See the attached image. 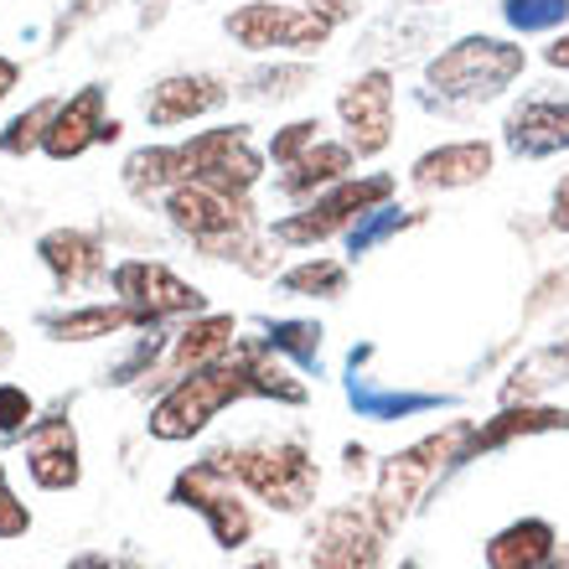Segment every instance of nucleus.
Instances as JSON below:
<instances>
[{
	"label": "nucleus",
	"instance_id": "f257e3e1",
	"mask_svg": "<svg viewBox=\"0 0 569 569\" xmlns=\"http://www.w3.org/2000/svg\"><path fill=\"white\" fill-rule=\"evenodd\" d=\"M528 73V52L508 37H461L425 62V89L440 104H492Z\"/></svg>",
	"mask_w": 569,
	"mask_h": 569
},
{
	"label": "nucleus",
	"instance_id": "f03ea898",
	"mask_svg": "<svg viewBox=\"0 0 569 569\" xmlns=\"http://www.w3.org/2000/svg\"><path fill=\"white\" fill-rule=\"evenodd\" d=\"M393 192H399V181H393L389 171H368V177L352 171V177H342L321 197H311L306 208H296L290 218H274L270 239L284 243V249H311V243H327V239H337V233H347V228H358L373 208L393 202Z\"/></svg>",
	"mask_w": 569,
	"mask_h": 569
},
{
	"label": "nucleus",
	"instance_id": "7ed1b4c3",
	"mask_svg": "<svg viewBox=\"0 0 569 569\" xmlns=\"http://www.w3.org/2000/svg\"><path fill=\"white\" fill-rule=\"evenodd\" d=\"M331 21L316 16L311 6L300 0H249V6H233L223 16V37L254 58H270V52H296V58H311L331 42Z\"/></svg>",
	"mask_w": 569,
	"mask_h": 569
},
{
	"label": "nucleus",
	"instance_id": "20e7f679",
	"mask_svg": "<svg viewBox=\"0 0 569 569\" xmlns=\"http://www.w3.org/2000/svg\"><path fill=\"white\" fill-rule=\"evenodd\" d=\"M212 461L223 466L239 487H249L259 502H270L280 512H300L316 492V461L296 440H259V446L218 450Z\"/></svg>",
	"mask_w": 569,
	"mask_h": 569
},
{
	"label": "nucleus",
	"instance_id": "39448f33",
	"mask_svg": "<svg viewBox=\"0 0 569 569\" xmlns=\"http://www.w3.org/2000/svg\"><path fill=\"white\" fill-rule=\"evenodd\" d=\"M249 378L233 358L223 362H208V368H192V373H181V383L166 393L161 405L150 409V435L156 440H192L197 430H208L218 415H223L233 399H249Z\"/></svg>",
	"mask_w": 569,
	"mask_h": 569
},
{
	"label": "nucleus",
	"instance_id": "423d86ee",
	"mask_svg": "<svg viewBox=\"0 0 569 569\" xmlns=\"http://www.w3.org/2000/svg\"><path fill=\"white\" fill-rule=\"evenodd\" d=\"M177 146H181V181H202V187L228 197H249L264 181L270 156H259L249 124H212V130H197V136L177 140Z\"/></svg>",
	"mask_w": 569,
	"mask_h": 569
},
{
	"label": "nucleus",
	"instance_id": "0eeeda50",
	"mask_svg": "<svg viewBox=\"0 0 569 569\" xmlns=\"http://www.w3.org/2000/svg\"><path fill=\"white\" fill-rule=\"evenodd\" d=\"M171 508H192L208 518L212 528V543L218 549H243V543L254 539V518H249V502L233 492V477H228L223 466L212 461H197L187 466L177 481H171V492H166Z\"/></svg>",
	"mask_w": 569,
	"mask_h": 569
},
{
	"label": "nucleus",
	"instance_id": "6e6552de",
	"mask_svg": "<svg viewBox=\"0 0 569 569\" xmlns=\"http://www.w3.org/2000/svg\"><path fill=\"white\" fill-rule=\"evenodd\" d=\"M109 290H114V300L136 306L150 327L171 321V316L208 311V296L181 280L171 264H161V259H120V264H109Z\"/></svg>",
	"mask_w": 569,
	"mask_h": 569
},
{
	"label": "nucleus",
	"instance_id": "1a4fd4ad",
	"mask_svg": "<svg viewBox=\"0 0 569 569\" xmlns=\"http://www.w3.org/2000/svg\"><path fill=\"white\" fill-rule=\"evenodd\" d=\"M461 440H466V425H456V430L446 435H430V440H420L415 450H405V456H393L389 466H383V481H378V528H393L399 518H409V508L420 502V492L435 481V471L446 461H461Z\"/></svg>",
	"mask_w": 569,
	"mask_h": 569
},
{
	"label": "nucleus",
	"instance_id": "9d476101",
	"mask_svg": "<svg viewBox=\"0 0 569 569\" xmlns=\"http://www.w3.org/2000/svg\"><path fill=\"white\" fill-rule=\"evenodd\" d=\"M337 120H342V140L358 150V161L383 156L393 140V73L368 68L337 93Z\"/></svg>",
	"mask_w": 569,
	"mask_h": 569
},
{
	"label": "nucleus",
	"instance_id": "9b49d317",
	"mask_svg": "<svg viewBox=\"0 0 569 569\" xmlns=\"http://www.w3.org/2000/svg\"><path fill=\"white\" fill-rule=\"evenodd\" d=\"M228 83L218 73H166L156 78L140 99V114H146L150 130H177V124H192V120H208L218 109L228 104Z\"/></svg>",
	"mask_w": 569,
	"mask_h": 569
},
{
	"label": "nucleus",
	"instance_id": "f8f14e48",
	"mask_svg": "<svg viewBox=\"0 0 569 569\" xmlns=\"http://www.w3.org/2000/svg\"><path fill=\"white\" fill-rule=\"evenodd\" d=\"M502 146L523 161H543L569 150V93L565 89H543V93H523L502 120Z\"/></svg>",
	"mask_w": 569,
	"mask_h": 569
},
{
	"label": "nucleus",
	"instance_id": "ddd939ff",
	"mask_svg": "<svg viewBox=\"0 0 569 569\" xmlns=\"http://www.w3.org/2000/svg\"><path fill=\"white\" fill-rule=\"evenodd\" d=\"M37 259L62 296H78V290H93V284L109 280L104 239L89 228H47L37 239Z\"/></svg>",
	"mask_w": 569,
	"mask_h": 569
},
{
	"label": "nucleus",
	"instance_id": "4468645a",
	"mask_svg": "<svg viewBox=\"0 0 569 569\" xmlns=\"http://www.w3.org/2000/svg\"><path fill=\"white\" fill-rule=\"evenodd\" d=\"M109 89L104 83H83L78 93H68L47 124V140H42V156L47 161H78L83 150H93L104 140V124H109Z\"/></svg>",
	"mask_w": 569,
	"mask_h": 569
},
{
	"label": "nucleus",
	"instance_id": "2eb2a0df",
	"mask_svg": "<svg viewBox=\"0 0 569 569\" xmlns=\"http://www.w3.org/2000/svg\"><path fill=\"white\" fill-rule=\"evenodd\" d=\"M358 171V150L347 146V140H331L321 136L306 156H296L290 166H280L274 171V192L284 197V202H296V208H306L311 197H321L327 187H337L342 177H352Z\"/></svg>",
	"mask_w": 569,
	"mask_h": 569
},
{
	"label": "nucleus",
	"instance_id": "dca6fc26",
	"mask_svg": "<svg viewBox=\"0 0 569 569\" xmlns=\"http://www.w3.org/2000/svg\"><path fill=\"white\" fill-rule=\"evenodd\" d=\"M492 161L497 150L487 140H446L409 166V181L420 192H461V187H477L492 177Z\"/></svg>",
	"mask_w": 569,
	"mask_h": 569
},
{
	"label": "nucleus",
	"instance_id": "f3484780",
	"mask_svg": "<svg viewBox=\"0 0 569 569\" xmlns=\"http://www.w3.org/2000/svg\"><path fill=\"white\" fill-rule=\"evenodd\" d=\"M27 471L42 492H73L83 481V466H78V440L73 425L52 415V420H37L27 435Z\"/></svg>",
	"mask_w": 569,
	"mask_h": 569
},
{
	"label": "nucleus",
	"instance_id": "a211bd4d",
	"mask_svg": "<svg viewBox=\"0 0 569 569\" xmlns=\"http://www.w3.org/2000/svg\"><path fill=\"white\" fill-rule=\"evenodd\" d=\"M42 331L52 342H99L120 331H150V321L124 300H99V306H73V311H47Z\"/></svg>",
	"mask_w": 569,
	"mask_h": 569
},
{
	"label": "nucleus",
	"instance_id": "6ab92c4d",
	"mask_svg": "<svg viewBox=\"0 0 569 569\" xmlns=\"http://www.w3.org/2000/svg\"><path fill=\"white\" fill-rule=\"evenodd\" d=\"M378 559H383V533L362 523L358 512H331L311 569H378Z\"/></svg>",
	"mask_w": 569,
	"mask_h": 569
},
{
	"label": "nucleus",
	"instance_id": "aec40b11",
	"mask_svg": "<svg viewBox=\"0 0 569 569\" xmlns=\"http://www.w3.org/2000/svg\"><path fill=\"white\" fill-rule=\"evenodd\" d=\"M233 316L223 311H202L192 316L187 327L177 331V342H171V368L177 373H192V368H208V362H223L233 352Z\"/></svg>",
	"mask_w": 569,
	"mask_h": 569
},
{
	"label": "nucleus",
	"instance_id": "412c9836",
	"mask_svg": "<svg viewBox=\"0 0 569 569\" xmlns=\"http://www.w3.org/2000/svg\"><path fill=\"white\" fill-rule=\"evenodd\" d=\"M124 192L136 202H161L171 187H181V146H140L120 166Z\"/></svg>",
	"mask_w": 569,
	"mask_h": 569
},
{
	"label": "nucleus",
	"instance_id": "4be33fe9",
	"mask_svg": "<svg viewBox=\"0 0 569 569\" xmlns=\"http://www.w3.org/2000/svg\"><path fill=\"white\" fill-rule=\"evenodd\" d=\"M549 559H555V528L543 518H523L487 543V569H543Z\"/></svg>",
	"mask_w": 569,
	"mask_h": 569
},
{
	"label": "nucleus",
	"instance_id": "5701e85b",
	"mask_svg": "<svg viewBox=\"0 0 569 569\" xmlns=\"http://www.w3.org/2000/svg\"><path fill=\"white\" fill-rule=\"evenodd\" d=\"M539 430H569V409H539V405H523V409H502L487 430L471 435V446L461 450V461H471L477 450H492L512 435H539Z\"/></svg>",
	"mask_w": 569,
	"mask_h": 569
},
{
	"label": "nucleus",
	"instance_id": "b1692460",
	"mask_svg": "<svg viewBox=\"0 0 569 569\" xmlns=\"http://www.w3.org/2000/svg\"><path fill=\"white\" fill-rule=\"evenodd\" d=\"M280 290L284 296H300V300H337L347 290V264L342 259H300L290 270L280 274Z\"/></svg>",
	"mask_w": 569,
	"mask_h": 569
},
{
	"label": "nucleus",
	"instance_id": "393cba45",
	"mask_svg": "<svg viewBox=\"0 0 569 569\" xmlns=\"http://www.w3.org/2000/svg\"><path fill=\"white\" fill-rule=\"evenodd\" d=\"M62 99H37V104H27L21 114H11L6 120V130H0V156H11V161H27V156H37L47 140V124H52V114H58Z\"/></svg>",
	"mask_w": 569,
	"mask_h": 569
},
{
	"label": "nucleus",
	"instance_id": "a878e982",
	"mask_svg": "<svg viewBox=\"0 0 569 569\" xmlns=\"http://www.w3.org/2000/svg\"><path fill=\"white\" fill-rule=\"evenodd\" d=\"M347 399H352L358 415H368V420H405V415H420V409L440 405V399H430V393H383L358 373L347 378Z\"/></svg>",
	"mask_w": 569,
	"mask_h": 569
},
{
	"label": "nucleus",
	"instance_id": "bb28decb",
	"mask_svg": "<svg viewBox=\"0 0 569 569\" xmlns=\"http://www.w3.org/2000/svg\"><path fill=\"white\" fill-rule=\"evenodd\" d=\"M415 223H420V212H409V208H393V202H383V208H373L358 228H347V233H342V239H347V254H352V259L373 254L378 243L399 239V233H405V228H415Z\"/></svg>",
	"mask_w": 569,
	"mask_h": 569
},
{
	"label": "nucleus",
	"instance_id": "cd10ccee",
	"mask_svg": "<svg viewBox=\"0 0 569 569\" xmlns=\"http://www.w3.org/2000/svg\"><path fill=\"white\" fill-rule=\"evenodd\" d=\"M497 11L512 37H549L569 21V0H502Z\"/></svg>",
	"mask_w": 569,
	"mask_h": 569
},
{
	"label": "nucleus",
	"instance_id": "c85d7f7f",
	"mask_svg": "<svg viewBox=\"0 0 569 569\" xmlns=\"http://www.w3.org/2000/svg\"><path fill=\"white\" fill-rule=\"evenodd\" d=\"M306 83H311V68H306V62H280V68L249 73L239 93H249V99H296V93H306Z\"/></svg>",
	"mask_w": 569,
	"mask_h": 569
},
{
	"label": "nucleus",
	"instance_id": "c756f323",
	"mask_svg": "<svg viewBox=\"0 0 569 569\" xmlns=\"http://www.w3.org/2000/svg\"><path fill=\"white\" fill-rule=\"evenodd\" d=\"M264 342H270L280 358H296L300 368H311L316 352H321V327H316V321H270V327H264Z\"/></svg>",
	"mask_w": 569,
	"mask_h": 569
},
{
	"label": "nucleus",
	"instance_id": "7c9ffc66",
	"mask_svg": "<svg viewBox=\"0 0 569 569\" xmlns=\"http://www.w3.org/2000/svg\"><path fill=\"white\" fill-rule=\"evenodd\" d=\"M321 136H327V124H321V120H290L284 130H274V140H270V166H274V171H280V166H290L296 156H306V150H311Z\"/></svg>",
	"mask_w": 569,
	"mask_h": 569
},
{
	"label": "nucleus",
	"instance_id": "2f4dec72",
	"mask_svg": "<svg viewBox=\"0 0 569 569\" xmlns=\"http://www.w3.org/2000/svg\"><path fill=\"white\" fill-rule=\"evenodd\" d=\"M37 425V405H31V393L21 383H0V435L16 440V435H27Z\"/></svg>",
	"mask_w": 569,
	"mask_h": 569
},
{
	"label": "nucleus",
	"instance_id": "473e14b6",
	"mask_svg": "<svg viewBox=\"0 0 569 569\" xmlns=\"http://www.w3.org/2000/svg\"><path fill=\"white\" fill-rule=\"evenodd\" d=\"M31 528L27 502H16V492L6 487V466H0V539H21Z\"/></svg>",
	"mask_w": 569,
	"mask_h": 569
},
{
	"label": "nucleus",
	"instance_id": "72a5a7b5",
	"mask_svg": "<svg viewBox=\"0 0 569 569\" xmlns=\"http://www.w3.org/2000/svg\"><path fill=\"white\" fill-rule=\"evenodd\" d=\"M156 352H161V337H140L136 352H130V358H124L120 368H114V378H109V383H136V373L156 362Z\"/></svg>",
	"mask_w": 569,
	"mask_h": 569
},
{
	"label": "nucleus",
	"instance_id": "f704fd0d",
	"mask_svg": "<svg viewBox=\"0 0 569 569\" xmlns=\"http://www.w3.org/2000/svg\"><path fill=\"white\" fill-rule=\"evenodd\" d=\"M549 228H555V233H569V171L555 181V197H549Z\"/></svg>",
	"mask_w": 569,
	"mask_h": 569
},
{
	"label": "nucleus",
	"instance_id": "c9c22d12",
	"mask_svg": "<svg viewBox=\"0 0 569 569\" xmlns=\"http://www.w3.org/2000/svg\"><path fill=\"white\" fill-rule=\"evenodd\" d=\"M300 6H311L316 16H327L331 27H342V21L358 16V0H300Z\"/></svg>",
	"mask_w": 569,
	"mask_h": 569
},
{
	"label": "nucleus",
	"instance_id": "e433bc0d",
	"mask_svg": "<svg viewBox=\"0 0 569 569\" xmlns=\"http://www.w3.org/2000/svg\"><path fill=\"white\" fill-rule=\"evenodd\" d=\"M543 62H549L555 73H569V31H555V42L543 47Z\"/></svg>",
	"mask_w": 569,
	"mask_h": 569
},
{
	"label": "nucleus",
	"instance_id": "4c0bfd02",
	"mask_svg": "<svg viewBox=\"0 0 569 569\" xmlns=\"http://www.w3.org/2000/svg\"><path fill=\"white\" fill-rule=\"evenodd\" d=\"M16 89H21V62L0 52V104H6V99H11Z\"/></svg>",
	"mask_w": 569,
	"mask_h": 569
},
{
	"label": "nucleus",
	"instance_id": "58836bf2",
	"mask_svg": "<svg viewBox=\"0 0 569 569\" xmlns=\"http://www.w3.org/2000/svg\"><path fill=\"white\" fill-rule=\"evenodd\" d=\"M68 569H114V565H109V555H78L68 559Z\"/></svg>",
	"mask_w": 569,
	"mask_h": 569
},
{
	"label": "nucleus",
	"instance_id": "ea45409f",
	"mask_svg": "<svg viewBox=\"0 0 569 569\" xmlns=\"http://www.w3.org/2000/svg\"><path fill=\"white\" fill-rule=\"evenodd\" d=\"M11 352H16V342H11V331L0 327V362H11Z\"/></svg>",
	"mask_w": 569,
	"mask_h": 569
},
{
	"label": "nucleus",
	"instance_id": "a19ab883",
	"mask_svg": "<svg viewBox=\"0 0 569 569\" xmlns=\"http://www.w3.org/2000/svg\"><path fill=\"white\" fill-rule=\"evenodd\" d=\"M559 352H565V358H569V327H565V337H559Z\"/></svg>",
	"mask_w": 569,
	"mask_h": 569
},
{
	"label": "nucleus",
	"instance_id": "79ce46f5",
	"mask_svg": "<svg viewBox=\"0 0 569 569\" xmlns=\"http://www.w3.org/2000/svg\"><path fill=\"white\" fill-rule=\"evenodd\" d=\"M249 569H280V565H274V559H259V565H249Z\"/></svg>",
	"mask_w": 569,
	"mask_h": 569
},
{
	"label": "nucleus",
	"instance_id": "37998d69",
	"mask_svg": "<svg viewBox=\"0 0 569 569\" xmlns=\"http://www.w3.org/2000/svg\"><path fill=\"white\" fill-rule=\"evenodd\" d=\"M399 569H420V565H399Z\"/></svg>",
	"mask_w": 569,
	"mask_h": 569
}]
</instances>
